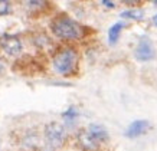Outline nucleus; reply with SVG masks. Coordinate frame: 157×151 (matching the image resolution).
<instances>
[{
    "label": "nucleus",
    "instance_id": "1",
    "mask_svg": "<svg viewBox=\"0 0 157 151\" xmlns=\"http://www.w3.org/2000/svg\"><path fill=\"white\" fill-rule=\"evenodd\" d=\"M51 29H52L53 35H56L58 38H61V39L72 40V39H78L82 36L81 25H78L75 20L69 19V17H65V16L56 17L51 23Z\"/></svg>",
    "mask_w": 157,
    "mask_h": 151
},
{
    "label": "nucleus",
    "instance_id": "2",
    "mask_svg": "<svg viewBox=\"0 0 157 151\" xmlns=\"http://www.w3.org/2000/svg\"><path fill=\"white\" fill-rule=\"evenodd\" d=\"M76 62H78V56H76L75 51L74 49H63L53 58V68L62 75H68L75 69Z\"/></svg>",
    "mask_w": 157,
    "mask_h": 151
},
{
    "label": "nucleus",
    "instance_id": "3",
    "mask_svg": "<svg viewBox=\"0 0 157 151\" xmlns=\"http://www.w3.org/2000/svg\"><path fill=\"white\" fill-rule=\"evenodd\" d=\"M45 137L51 147H61L65 141V128L59 123H49L45 128Z\"/></svg>",
    "mask_w": 157,
    "mask_h": 151
},
{
    "label": "nucleus",
    "instance_id": "4",
    "mask_svg": "<svg viewBox=\"0 0 157 151\" xmlns=\"http://www.w3.org/2000/svg\"><path fill=\"white\" fill-rule=\"evenodd\" d=\"M78 142H79L82 150H85V151H97L100 148L101 144H102L88 128L79 131V134H78Z\"/></svg>",
    "mask_w": 157,
    "mask_h": 151
},
{
    "label": "nucleus",
    "instance_id": "5",
    "mask_svg": "<svg viewBox=\"0 0 157 151\" xmlns=\"http://www.w3.org/2000/svg\"><path fill=\"white\" fill-rule=\"evenodd\" d=\"M0 47H2L7 55L16 56V55H19L20 51H22V42H20L19 38H16V36L3 35V36L0 38Z\"/></svg>",
    "mask_w": 157,
    "mask_h": 151
},
{
    "label": "nucleus",
    "instance_id": "6",
    "mask_svg": "<svg viewBox=\"0 0 157 151\" xmlns=\"http://www.w3.org/2000/svg\"><path fill=\"white\" fill-rule=\"evenodd\" d=\"M134 55H136V58H137L138 61H141V62L151 61L156 53H154V47H153V43L150 42V39H147V38L141 39Z\"/></svg>",
    "mask_w": 157,
    "mask_h": 151
},
{
    "label": "nucleus",
    "instance_id": "7",
    "mask_svg": "<svg viewBox=\"0 0 157 151\" xmlns=\"http://www.w3.org/2000/svg\"><path fill=\"white\" fill-rule=\"evenodd\" d=\"M150 130V123L144 121V119H137L128 125L127 131H125V137L128 138H137L140 135H143Z\"/></svg>",
    "mask_w": 157,
    "mask_h": 151
},
{
    "label": "nucleus",
    "instance_id": "8",
    "mask_svg": "<svg viewBox=\"0 0 157 151\" xmlns=\"http://www.w3.org/2000/svg\"><path fill=\"white\" fill-rule=\"evenodd\" d=\"M124 29V23H115L108 30V42L109 45H115L117 40H118L120 35H121V30Z\"/></svg>",
    "mask_w": 157,
    "mask_h": 151
},
{
    "label": "nucleus",
    "instance_id": "9",
    "mask_svg": "<svg viewBox=\"0 0 157 151\" xmlns=\"http://www.w3.org/2000/svg\"><path fill=\"white\" fill-rule=\"evenodd\" d=\"M48 0H25V7L29 12H39L46 7Z\"/></svg>",
    "mask_w": 157,
    "mask_h": 151
},
{
    "label": "nucleus",
    "instance_id": "10",
    "mask_svg": "<svg viewBox=\"0 0 157 151\" xmlns=\"http://www.w3.org/2000/svg\"><path fill=\"white\" fill-rule=\"evenodd\" d=\"M123 19H133V20H141L144 17V10L141 9H131V10H125L121 13Z\"/></svg>",
    "mask_w": 157,
    "mask_h": 151
},
{
    "label": "nucleus",
    "instance_id": "11",
    "mask_svg": "<svg viewBox=\"0 0 157 151\" xmlns=\"http://www.w3.org/2000/svg\"><path fill=\"white\" fill-rule=\"evenodd\" d=\"M10 12V0H0V16Z\"/></svg>",
    "mask_w": 157,
    "mask_h": 151
},
{
    "label": "nucleus",
    "instance_id": "12",
    "mask_svg": "<svg viewBox=\"0 0 157 151\" xmlns=\"http://www.w3.org/2000/svg\"><path fill=\"white\" fill-rule=\"evenodd\" d=\"M123 3H125V5H130V6H137V5H141L144 0H121Z\"/></svg>",
    "mask_w": 157,
    "mask_h": 151
},
{
    "label": "nucleus",
    "instance_id": "13",
    "mask_svg": "<svg viewBox=\"0 0 157 151\" xmlns=\"http://www.w3.org/2000/svg\"><path fill=\"white\" fill-rule=\"evenodd\" d=\"M102 2H104V5L107 6V7H109V9H113V7H114V3H113L111 0H102Z\"/></svg>",
    "mask_w": 157,
    "mask_h": 151
},
{
    "label": "nucleus",
    "instance_id": "14",
    "mask_svg": "<svg viewBox=\"0 0 157 151\" xmlns=\"http://www.w3.org/2000/svg\"><path fill=\"white\" fill-rule=\"evenodd\" d=\"M153 23H154V25H156V26H157V14H156V16H154V17H153Z\"/></svg>",
    "mask_w": 157,
    "mask_h": 151
},
{
    "label": "nucleus",
    "instance_id": "15",
    "mask_svg": "<svg viewBox=\"0 0 157 151\" xmlns=\"http://www.w3.org/2000/svg\"><path fill=\"white\" fill-rule=\"evenodd\" d=\"M2 69H3V63H2V61H0V72H2Z\"/></svg>",
    "mask_w": 157,
    "mask_h": 151
},
{
    "label": "nucleus",
    "instance_id": "16",
    "mask_svg": "<svg viewBox=\"0 0 157 151\" xmlns=\"http://www.w3.org/2000/svg\"><path fill=\"white\" fill-rule=\"evenodd\" d=\"M153 2H154V3H156V5H157V0H153Z\"/></svg>",
    "mask_w": 157,
    "mask_h": 151
}]
</instances>
